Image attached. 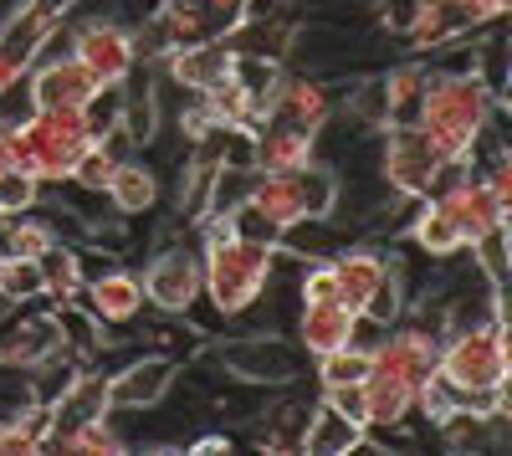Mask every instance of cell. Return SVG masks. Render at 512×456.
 I'll return each instance as SVG.
<instances>
[{
    "mask_svg": "<svg viewBox=\"0 0 512 456\" xmlns=\"http://www.w3.org/2000/svg\"><path fill=\"white\" fill-rule=\"evenodd\" d=\"M88 313L103 323V328H123V323H134L139 313H144V282L128 272V267H108V272H98L88 287Z\"/></svg>",
    "mask_w": 512,
    "mask_h": 456,
    "instance_id": "obj_15",
    "label": "cell"
},
{
    "mask_svg": "<svg viewBox=\"0 0 512 456\" xmlns=\"http://www.w3.org/2000/svg\"><path fill=\"white\" fill-rule=\"evenodd\" d=\"M333 267V293L349 313H364V303L379 293V282L390 277V257L374 252V246H344V252L328 257Z\"/></svg>",
    "mask_w": 512,
    "mask_h": 456,
    "instance_id": "obj_14",
    "label": "cell"
},
{
    "mask_svg": "<svg viewBox=\"0 0 512 456\" xmlns=\"http://www.w3.org/2000/svg\"><path fill=\"white\" fill-rule=\"evenodd\" d=\"M364 431H369V426L349 421L338 405L318 400L313 416H308V431H303V451H313V456H349V451L364 446Z\"/></svg>",
    "mask_w": 512,
    "mask_h": 456,
    "instance_id": "obj_18",
    "label": "cell"
},
{
    "mask_svg": "<svg viewBox=\"0 0 512 456\" xmlns=\"http://www.w3.org/2000/svg\"><path fill=\"white\" fill-rule=\"evenodd\" d=\"M374 139H379V180L390 185V195H405V200L431 195V180L446 154L425 139L420 123H384Z\"/></svg>",
    "mask_w": 512,
    "mask_h": 456,
    "instance_id": "obj_4",
    "label": "cell"
},
{
    "mask_svg": "<svg viewBox=\"0 0 512 456\" xmlns=\"http://www.w3.org/2000/svg\"><path fill=\"white\" fill-rule=\"evenodd\" d=\"M67 52L93 72V82H123L128 72L139 67V41L123 21L113 16H88L77 21L72 36H67Z\"/></svg>",
    "mask_w": 512,
    "mask_h": 456,
    "instance_id": "obj_6",
    "label": "cell"
},
{
    "mask_svg": "<svg viewBox=\"0 0 512 456\" xmlns=\"http://www.w3.org/2000/svg\"><path fill=\"white\" fill-rule=\"evenodd\" d=\"M144 282V303L159 308V313H185L200 293H205V267H200V252L185 241H169L154 252L149 272L139 277Z\"/></svg>",
    "mask_w": 512,
    "mask_h": 456,
    "instance_id": "obj_7",
    "label": "cell"
},
{
    "mask_svg": "<svg viewBox=\"0 0 512 456\" xmlns=\"http://www.w3.org/2000/svg\"><path fill=\"white\" fill-rule=\"evenodd\" d=\"M323 400H328V405H338L349 421L369 426V416H364V385H359V380H354V385H323Z\"/></svg>",
    "mask_w": 512,
    "mask_h": 456,
    "instance_id": "obj_30",
    "label": "cell"
},
{
    "mask_svg": "<svg viewBox=\"0 0 512 456\" xmlns=\"http://www.w3.org/2000/svg\"><path fill=\"white\" fill-rule=\"evenodd\" d=\"M369 375V354L364 349H333V354H318V385H354Z\"/></svg>",
    "mask_w": 512,
    "mask_h": 456,
    "instance_id": "obj_27",
    "label": "cell"
},
{
    "mask_svg": "<svg viewBox=\"0 0 512 456\" xmlns=\"http://www.w3.org/2000/svg\"><path fill=\"white\" fill-rule=\"evenodd\" d=\"M338 113L333 93L323 77H303V72H282L267 93V113L262 118H277V123H292V129H308V134H323L328 118Z\"/></svg>",
    "mask_w": 512,
    "mask_h": 456,
    "instance_id": "obj_10",
    "label": "cell"
},
{
    "mask_svg": "<svg viewBox=\"0 0 512 456\" xmlns=\"http://www.w3.org/2000/svg\"><path fill=\"white\" fill-rule=\"evenodd\" d=\"M379 82H384V118L390 123H415L425 82H431V67L425 62H395L390 72H379Z\"/></svg>",
    "mask_w": 512,
    "mask_h": 456,
    "instance_id": "obj_19",
    "label": "cell"
},
{
    "mask_svg": "<svg viewBox=\"0 0 512 456\" xmlns=\"http://www.w3.org/2000/svg\"><path fill=\"white\" fill-rule=\"evenodd\" d=\"M16 226H6L0 231V252L6 257H41L47 246H57V231H52V221L47 216H11Z\"/></svg>",
    "mask_w": 512,
    "mask_h": 456,
    "instance_id": "obj_23",
    "label": "cell"
},
{
    "mask_svg": "<svg viewBox=\"0 0 512 456\" xmlns=\"http://www.w3.org/2000/svg\"><path fill=\"white\" fill-rule=\"evenodd\" d=\"M487 21H502L492 11V0H415L410 47L436 52V47H451V41H472V31Z\"/></svg>",
    "mask_w": 512,
    "mask_h": 456,
    "instance_id": "obj_8",
    "label": "cell"
},
{
    "mask_svg": "<svg viewBox=\"0 0 512 456\" xmlns=\"http://www.w3.org/2000/svg\"><path fill=\"white\" fill-rule=\"evenodd\" d=\"M349 328H354L349 308H338V303H303V313H297V349H303L308 359L333 354V349L349 344Z\"/></svg>",
    "mask_w": 512,
    "mask_h": 456,
    "instance_id": "obj_16",
    "label": "cell"
},
{
    "mask_svg": "<svg viewBox=\"0 0 512 456\" xmlns=\"http://www.w3.org/2000/svg\"><path fill=\"white\" fill-rule=\"evenodd\" d=\"M410 241H415L431 262H446V257L466 252L461 236H456V226L446 221V211H441L436 200H420L415 211H410Z\"/></svg>",
    "mask_w": 512,
    "mask_h": 456,
    "instance_id": "obj_20",
    "label": "cell"
},
{
    "mask_svg": "<svg viewBox=\"0 0 512 456\" xmlns=\"http://www.w3.org/2000/svg\"><path fill=\"white\" fill-rule=\"evenodd\" d=\"M497 108H502V98L477 72H436L431 67V82H425L415 123L446 159H466L477 149V139L492 129Z\"/></svg>",
    "mask_w": 512,
    "mask_h": 456,
    "instance_id": "obj_2",
    "label": "cell"
},
{
    "mask_svg": "<svg viewBox=\"0 0 512 456\" xmlns=\"http://www.w3.org/2000/svg\"><path fill=\"white\" fill-rule=\"evenodd\" d=\"M82 123H88L93 139L118 134V123H123V82H98L93 98L82 103Z\"/></svg>",
    "mask_w": 512,
    "mask_h": 456,
    "instance_id": "obj_25",
    "label": "cell"
},
{
    "mask_svg": "<svg viewBox=\"0 0 512 456\" xmlns=\"http://www.w3.org/2000/svg\"><path fill=\"white\" fill-rule=\"evenodd\" d=\"M221 369L236 375L241 385H292L297 375L308 369V354L287 344V339H267V334H246V339H231L216 349Z\"/></svg>",
    "mask_w": 512,
    "mask_h": 456,
    "instance_id": "obj_5",
    "label": "cell"
},
{
    "mask_svg": "<svg viewBox=\"0 0 512 456\" xmlns=\"http://www.w3.org/2000/svg\"><path fill=\"white\" fill-rule=\"evenodd\" d=\"M308 159H318V139L308 129H292V123L262 118L251 129V170L256 175H287L303 170Z\"/></svg>",
    "mask_w": 512,
    "mask_h": 456,
    "instance_id": "obj_13",
    "label": "cell"
},
{
    "mask_svg": "<svg viewBox=\"0 0 512 456\" xmlns=\"http://www.w3.org/2000/svg\"><path fill=\"white\" fill-rule=\"evenodd\" d=\"M200 16L210 36H231L251 21V0H200Z\"/></svg>",
    "mask_w": 512,
    "mask_h": 456,
    "instance_id": "obj_29",
    "label": "cell"
},
{
    "mask_svg": "<svg viewBox=\"0 0 512 456\" xmlns=\"http://www.w3.org/2000/svg\"><path fill=\"white\" fill-rule=\"evenodd\" d=\"M472 262L482 267V277H492L497 287H507V221L472 241Z\"/></svg>",
    "mask_w": 512,
    "mask_h": 456,
    "instance_id": "obj_28",
    "label": "cell"
},
{
    "mask_svg": "<svg viewBox=\"0 0 512 456\" xmlns=\"http://www.w3.org/2000/svg\"><path fill=\"white\" fill-rule=\"evenodd\" d=\"M200 226H205V246H200L205 298L221 318H241L272 287V246L236 236L231 216H200Z\"/></svg>",
    "mask_w": 512,
    "mask_h": 456,
    "instance_id": "obj_1",
    "label": "cell"
},
{
    "mask_svg": "<svg viewBox=\"0 0 512 456\" xmlns=\"http://www.w3.org/2000/svg\"><path fill=\"white\" fill-rule=\"evenodd\" d=\"M41 298V262L0 252V303H36Z\"/></svg>",
    "mask_w": 512,
    "mask_h": 456,
    "instance_id": "obj_24",
    "label": "cell"
},
{
    "mask_svg": "<svg viewBox=\"0 0 512 456\" xmlns=\"http://www.w3.org/2000/svg\"><path fill=\"white\" fill-rule=\"evenodd\" d=\"M41 262V298H52L57 308H67L82 293V262H77V246H47L36 257Z\"/></svg>",
    "mask_w": 512,
    "mask_h": 456,
    "instance_id": "obj_22",
    "label": "cell"
},
{
    "mask_svg": "<svg viewBox=\"0 0 512 456\" xmlns=\"http://www.w3.org/2000/svg\"><path fill=\"white\" fill-rule=\"evenodd\" d=\"M308 416H313V400H303V395H287V400L267 405V416H262L267 436H262V446L267 451H303Z\"/></svg>",
    "mask_w": 512,
    "mask_h": 456,
    "instance_id": "obj_21",
    "label": "cell"
},
{
    "mask_svg": "<svg viewBox=\"0 0 512 456\" xmlns=\"http://www.w3.org/2000/svg\"><path fill=\"white\" fill-rule=\"evenodd\" d=\"M88 144H93V134L82 123V108H31L21 123H11L16 170L36 175L41 185H62Z\"/></svg>",
    "mask_w": 512,
    "mask_h": 456,
    "instance_id": "obj_3",
    "label": "cell"
},
{
    "mask_svg": "<svg viewBox=\"0 0 512 456\" xmlns=\"http://www.w3.org/2000/svg\"><path fill=\"white\" fill-rule=\"evenodd\" d=\"M441 211H446V221L456 226V236H461V246H472L477 236H487L492 226H502L507 221V205L487 190V180L466 164V175H456L446 190H436L431 195Z\"/></svg>",
    "mask_w": 512,
    "mask_h": 456,
    "instance_id": "obj_9",
    "label": "cell"
},
{
    "mask_svg": "<svg viewBox=\"0 0 512 456\" xmlns=\"http://www.w3.org/2000/svg\"><path fill=\"white\" fill-rule=\"evenodd\" d=\"M41 185L36 175H26V170H0V221H11V216H26V211H36L41 205Z\"/></svg>",
    "mask_w": 512,
    "mask_h": 456,
    "instance_id": "obj_26",
    "label": "cell"
},
{
    "mask_svg": "<svg viewBox=\"0 0 512 456\" xmlns=\"http://www.w3.org/2000/svg\"><path fill=\"white\" fill-rule=\"evenodd\" d=\"M175 375H180L175 354H144L134 364H123L118 375H108V400H113V410H154L169 395Z\"/></svg>",
    "mask_w": 512,
    "mask_h": 456,
    "instance_id": "obj_11",
    "label": "cell"
},
{
    "mask_svg": "<svg viewBox=\"0 0 512 456\" xmlns=\"http://www.w3.org/2000/svg\"><path fill=\"white\" fill-rule=\"evenodd\" d=\"M103 200L113 205L118 216H144L159 205V170L144 159H118V170L103 190Z\"/></svg>",
    "mask_w": 512,
    "mask_h": 456,
    "instance_id": "obj_17",
    "label": "cell"
},
{
    "mask_svg": "<svg viewBox=\"0 0 512 456\" xmlns=\"http://www.w3.org/2000/svg\"><path fill=\"white\" fill-rule=\"evenodd\" d=\"M93 72L82 67L72 52H62V57H41L36 67H31V77H26V98H31V108H82L93 98Z\"/></svg>",
    "mask_w": 512,
    "mask_h": 456,
    "instance_id": "obj_12",
    "label": "cell"
}]
</instances>
